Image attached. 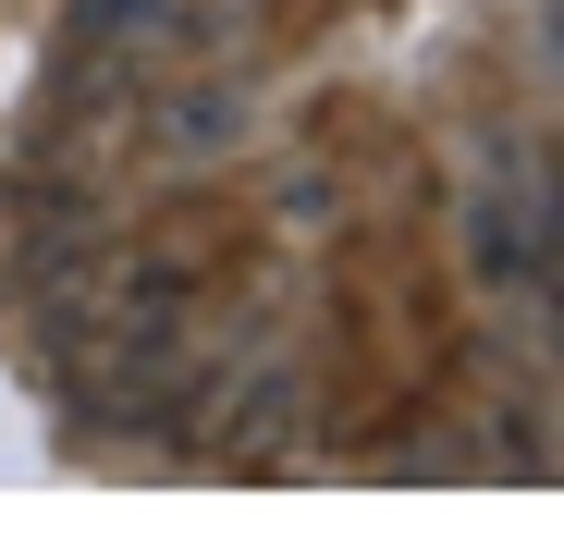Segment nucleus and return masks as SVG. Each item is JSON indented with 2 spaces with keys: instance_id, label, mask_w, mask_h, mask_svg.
Returning <instances> with one entry per match:
<instances>
[{
  "instance_id": "f257e3e1",
  "label": "nucleus",
  "mask_w": 564,
  "mask_h": 552,
  "mask_svg": "<svg viewBox=\"0 0 564 552\" xmlns=\"http://www.w3.org/2000/svg\"><path fill=\"white\" fill-rule=\"evenodd\" d=\"M221 136H234V99H184L172 111V148H221Z\"/></svg>"
}]
</instances>
